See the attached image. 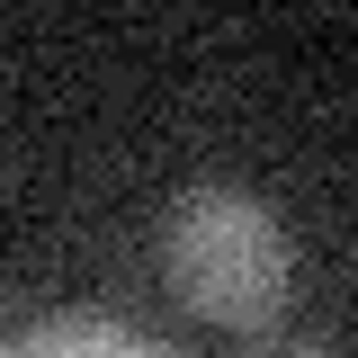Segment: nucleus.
<instances>
[{"instance_id":"f257e3e1","label":"nucleus","mask_w":358,"mask_h":358,"mask_svg":"<svg viewBox=\"0 0 358 358\" xmlns=\"http://www.w3.org/2000/svg\"><path fill=\"white\" fill-rule=\"evenodd\" d=\"M162 268H171V296L215 331H268L296 278L278 215L242 188H188L162 224Z\"/></svg>"},{"instance_id":"f03ea898","label":"nucleus","mask_w":358,"mask_h":358,"mask_svg":"<svg viewBox=\"0 0 358 358\" xmlns=\"http://www.w3.org/2000/svg\"><path fill=\"white\" fill-rule=\"evenodd\" d=\"M9 350H134L152 358V331H134V322H108V313H63V322H27V331H9Z\"/></svg>"}]
</instances>
